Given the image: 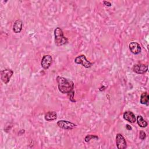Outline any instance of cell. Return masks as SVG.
Segmentation results:
<instances>
[{
    "mask_svg": "<svg viewBox=\"0 0 149 149\" xmlns=\"http://www.w3.org/2000/svg\"><path fill=\"white\" fill-rule=\"evenodd\" d=\"M56 81L58 82V89L62 94H66L69 97V100L72 102H76L74 99V83L69 79H67L62 76H57Z\"/></svg>",
    "mask_w": 149,
    "mask_h": 149,
    "instance_id": "obj_1",
    "label": "cell"
},
{
    "mask_svg": "<svg viewBox=\"0 0 149 149\" xmlns=\"http://www.w3.org/2000/svg\"><path fill=\"white\" fill-rule=\"evenodd\" d=\"M55 43L57 46H61L65 45L68 42V38L63 35L62 30L58 27L54 30Z\"/></svg>",
    "mask_w": 149,
    "mask_h": 149,
    "instance_id": "obj_2",
    "label": "cell"
},
{
    "mask_svg": "<svg viewBox=\"0 0 149 149\" xmlns=\"http://www.w3.org/2000/svg\"><path fill=\"white\" fill-rule=\"evenodd\" d=\"M13 74V71L10 69H5L1 71V79L5 84H8Z\"/></svg>",
    "mask_w": 149,
    "mask_h": 149,
    "instance_id": "obj_3",
    "label": "cell"
},
{
    "mask_svg": "<svg viewBox=\"0 0 149 149\" xmlns=\"http://www.w3.org/2000/svg\"><path fill=\"white\" fill-rule=\"evenodd\" d=\"M74 62L76 64L82 65V66H83L86 68H89L93 65V63L88 61L86 59V56L84 55H79L77 57H76L74 59Z\"/></svg>",
    "mask_w": 149,
    "mask_h": 149,
    "instance_id": "obj_4",
    "label": "cell"
},
{
    "mask_svg": "<svg viewBox=\"0 0 149 149\" xmlns=\"http://www.w3.org/2000/svg\"><path fill=\"white\" fill-rule=\"evenodd\" d=\"M116 144L118 149H125L127 147L125 137L120 133H118L116 136Z\"/></svg>",
    "mask_w": 149,
    "mask_h": 149,
    "instance_id": "obj_5",
    "label": "cell"
},
{
    "mask_svg": "<svg viewBox=\"0 0 149 149\" xmlns=\"http://www.w3.org/2000/svg\"><path fill=\"white\" fill-rule=\"evenodd\" d=\"M57 125L60 128L66 129V130L73 129V128L76 127V124H74L71 122H69L68 120H61L58 121Z\"/></svg>",
    "mask_w": 149,
    "mask_h": 149,
    "instance_id": "obj_6",
    "label": "cell"
},
{
    "mask_svg": "<svg viewBox=\"0 0 149 149\" xmlns=\"http://www.w3.org/2000/svg\"><path fill=\"white\" fill-rule=\"evenodd\" d=\"M148 70V66L143 63L136 64L133 67V71L137 74H144Z\"/></svg>",
    "mask_w": 149,
    "mask_h": 149,
    "instance_id": "obj_7",
    "label": "cell"
},
{
    "mask_svg": "<svg viewBox=\"0 0 149 149\" xmlns=\"http://www.w3.org/2000/svg\"><path fill=\"white\" fill-rule=\"evenodd\" d=\"M52 63V58L50 55H45L43 56L41 62V67L44 69H48L51 65Z\"/></svg>",
    "mask_w": 149,
    "mask_h": 149,
    "instance_id": "obj_8",
    "label": "cell"
},
{
    "mask_svg": "<svg viewBox=\"0 0 149 149\" xmlns=\"http://www.w3.org/2000/svg\"><path fill=\"white\" fill-rule=\"evenodd\" d=\"M129 48L130 52L134 54H139L141 52V47L140 44L136 42H132L129 45Z\"/></svg>",
    "mask_w": 149,
    "mask_h": 149,
    "instance_id": "obj_9",
    "label": "cell"
},
{
    "mask_svg": "<svg viewBox=\"0 0 149 149\" xmlns=\"http://www.w3.org/2000/svg\"><path fill=\"white\" fill-rule=\"evenodd\" d=\"M123 118L126 120H127L129 122H130L132 123H134L136 120V118L135 116V115L133 113V112L130 111H127L124 112Z\"/></svg>",
    "mask_w": 149,
    "mask_h": 149,
    "instance_id": "obj_10",
    "label": "cell"
},
{
    "mask_svg": "<svg viewBox=\"0 0 149 149\" xmlns=\"http://www.w3.org/2000/svg\"><path fill=\"white\" fill-rule=\"evenodd\" d=\"M23 22L21 20H16L13 25V31L15 33H19L22 30Z\"/></svg>",
    "mask_w": 149,
    "mask_h": 149,
    "instance_id": "obj_11",
    "label": "cell"
},
{
    "mask_svg": "<svg viewBox=\"0 0 149 149\" xmlns=\"http://www.w3.org/2000/svg\"><path fill=\"white\" fill-rule=\"evenodd\" d=\"M56 113L55 111H48L44 116V118L47 121H52L56 119Z\"/></svg>",
    "mask_w": 149,
    "mask_h": 149,
    "instance_id": "obj_12",
    "label": "cell"
},
{
    "mask_svg": "<svg viewBox=\"0 0 149 149\" xmlns=\"http://www.w3.org/2000/svg\"><path fill=\"white\" fill-rule=\"evenodd\" d=\"M148 101H149V95L147 92L143 93L140 97V103L141 104H145L146 105H148Z\"/></svg>",
    "mask_w": 149,
    "mask_h": 149,
    "instance_id": "obj_13",
    "label": "cell"
},
{
    "mask_svg": "<svg viewBox=\"0 0 149 149\" xmlns=\"http://www.w3.org/2000/svg\"><path fill=\"white\" fill-rule=\"evenodd\" d=\"M137 124L139 126L141 127H146L148 125L147 122L143 118V117L141 115H138L136 118Z\"/></svg>",
    "mask_w": 149,
    "mask_h": 149,
    "instance_id": "obj_14",
    "label": "cell"
},
{
    "mask_svg": "<svg viewBox=\"0 0 149 149\" xmlns=\"http://www.w3.org/2000/svg\"><path fill=\"white\" fill-rule=\"evenodd\" d=\"M91 139H95V140H98V137L96 135H93V134H88L87 135L85 138H84V141L86 142H88L90 141Z\"/></svg>",
    "mask_w": 149,
    "mask_h": 149,
    "instance_id": "obj_15",
    "label": "cell"
},
{
    "mask_svg": "<svg viewBox=\"0 0 149 149\" xmlns=\"http://www.w3.org/2000/svg\"><path fill=\"white\" fill-rule=\"evenodd\" d=\"M139 137L141 140H144L146 137V134L143 130H140L139 133Z\"/></svg>",
    "mask_w": 149,
    "mask_h": 149,
    "instance_id": "obj_16",
    "label": "cell"
},
{
    "mask_svg": "<svg viewBox=\"0 0 149 149\" xmlns=\"http://www.w3.org/2000/svg\"><path fill=\"white\" fill-rule=\"evenodd\" d=\"M103 3H104V5L105 6H109H109H111V5H112L111 3L110 2H108V1H103Z\"/></svg>",
    "mask_w": 149,
    "mask_h": 149,
    "instance_id": "obj_17",
    "label": "cell"
},
{
    "mask_svg": "<svg viewBox=\"0 0 149 149\" xmlns=\"http://www.w3.org/2000/svg\"><path fill=\"white\" fill-rule=\"evenodd\" d=\"M126 128L127 130H132V127H131L129 125H126Z\"/></svg>",
    "mask_w": 149,
    "mask_h": 149,
    "instance_id": "obj_18",
    "label": "cell"
}]
</instances>
